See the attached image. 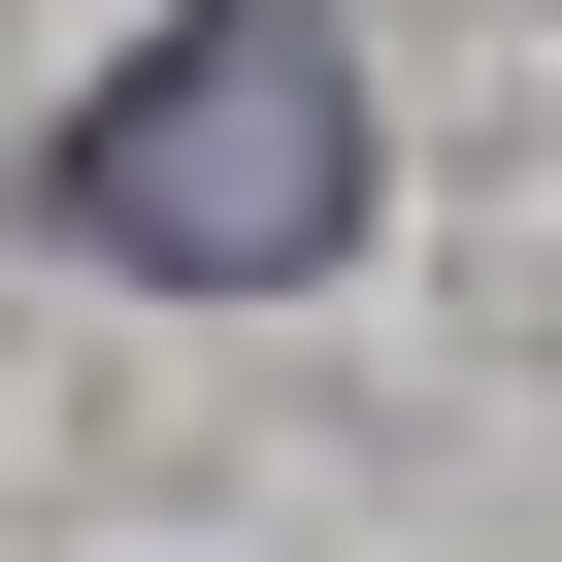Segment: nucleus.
<instances>
[{
  "label": "nucleus",
  "mask_w": 562,
  "mask_h": 562,
  "mask_svg": "<svg viewBox=\"0 0 562 562\" xmlns=\"http://www.w3.org/2000/svg\"><path fill=\"white\" fill-rule=\"evenodd\" d=\"M34 232L133 299H299L364 265V34L331 0H166L100 100H34Z\"/></svg>",
  "instance_id": "1"
}]
</instances>
